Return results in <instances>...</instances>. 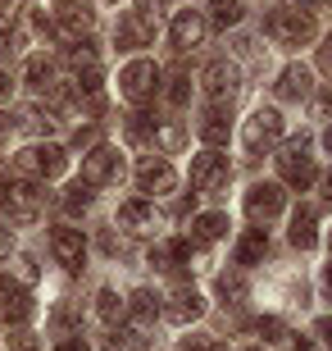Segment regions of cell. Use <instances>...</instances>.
<instances>
[{"mask_svg":"<svg viewBox=\"0 0 332 351\" xmlns=\"http://www.w3.org/2000/svg\"><path fill=\"white\" fill-rule=\"evenodd\" d=\"M218 292H223L228 301H242L246 297V278L242 274H218Z\"/></svg>","mask_w":332,"mask_h":351,"instance_id":"32","label":"cell"},{"mask_svg":"<svg viewBox=\"0 0 332 351\" xmlns=\"http://www.w3.org/2000/svg\"><path fill=\"white\" fill-rule=\"evenodd\" d=\"M209 23H214L218 32H223V27H237L242 23V5H237V0H214V5H209Z\"/></svg>","mask_w":332,"mask_h":351,"instance_id":"24","label":"cell"},{"mask_svg":"<svg viewBox=\"0 0 332 351\" xmlns=\"http://www.w3.org/2000/svg\"><path fill=\"white\" fill-rule=\"evenodd\" d=\"M259 338L264 342H282V319H273V315H268V319H259Z\"/></svg>","mask_w":332,"mask_h":351,"instance_id":"37","label":"cell"},{"mask_svg":"<svg viewBox=\"0 0 332 351\" xmlns=\"http://www.w3.org/2000/svg\"><path fill=\"white\" fill-rule=\"evenodd\" d=\"M309 91H314V78H309L305 64H287L282 69V78H278V96L282 101H305Z\"/></svg>","mask_w":332,"mask_h":351,"instance_id":"19","label":"cell"},{"mask_svg":"<svg viewBox=\"0 0 332 351\" xmlns=\"http://www.w3.org/2000/svg\"><path fill=\"white\" fill-rule=\"evenodd\" d=\"M268 256V233L264 228H251V233L237 242V265H255V261H264Z\"/></svg>","mask_w":332,"mask_h":351,"instance_id":"23","label":"cell"},{"mask_svg":"<svg viewBox=\"0 0 332 351\" xmlns=\"http://www.w3.org/2000/svg\"><path fill=\"white\" fill-rule=\"evenodd\" d=\"M292 351H319V347H314L309 338H301V342H292Z\"/></svg>","mask_w":332,"mask_h":351,"instance_id":"47","label":"cell"},{"mask_svg":"<svg viewBox=\"0 0 332 351\" xmlns=\"http://www.w3.org/2000/svg\"><path fill=\"white\" fill-rule=\"evenodd\" d=\"M55 351H87V342H82V338H68V342H60Z\"/></svg>","mask_w":332,"mask_h":351,"instance_id":"44","label":"cell"},{"mask_svg":"<svg viewBox=\"0 0 332 351\" xmlns=\"http://www.w3.org/2000/svg\"><path fill=\"white\" fill-rule=\"evenodd\" d=\"M32 315V297H27L18 283H10V278H0V319H10V324H18V319H27Z\"/></svg>","mask_w":332,"mask_h":351,"instance_id":"16","label":"cell"},{"mask_svg":"<svg viewBox=\"0 0 332 351\" xmlns=\"http://www.w3.org/2000/svg\"><path fill=\"white\" fill-rule=\"evenodd\" d=\"M137 187L146 196H168L178 187V173H173V165H168L164 156H146L137 165Z\"/></svg>","mask_w":332,"mask_h":351,"instance_id":"7","label":"cell"},{"mask_svg":"<svg viewBox=\"0 0 332 351\" xmlns=\"http://www.w3.org/2000/svg\"><path fill=\"white\" fill-rule=\"evenodd\" d=\"M314 114L332 119V91H319V96H314Z\"/></svg>","mask_w":332,"mask_h":351,"instance_id":"38","label":"cell"},{"mask_svg":"<svg viewBox=\"0 0 332 351\" xmlns=\"http://www.w3.org/2000/svg\"><path fill=\"white\" fill-rule=\"evenodd\" d=\"M228 233V215H201V219H196V237H201V242H218V237Z\"/></svg>","mask_w":332,"mask_h":351,"instance_id":"26","label":"cell"},{"mask_svg":"<svg viewBox=\"0 0 332 351\" xmlns=\"http://www.w3.org/2000/svg\"><path fill=\"white\" fill-rule=\"evenodd\" d=\"M319 5H328V10H332V0H319Z\"/></svg>","mask_w":332,"mask_h":351,"instance_id":"54","label":"cell"},{"mask_svg":"<svg viewBox=\"0 0 332 351\" xmlns=\"http://www.w3.org/2000/svg\"><path fill=\"white\" fill-rule=\"evenodd\" d=\"M5 132H10V114H5V110H0V137H5Z\"/></svg>","mask_w":332,"mask_h":351,"instance_id":"50","label":"cell"},{"mask_svg":"<svg viewBox=\"0 0 332 351\" xmlns=\"http://www.w3.org/2000/svg\"><path fill=\"white\" fill-rule=\"evenodd\" d=\"M192 187L205 196H214L228 187V156H218V151H205V156L192 160Z\"/></svg>","mask_w":332,"mask_h":351,"instance_id":"6","label":"cell"},{"mask_svg":"<svg viewBox=\"0 0 332 351\" xmlns=\"http://www.w3.org/2000/svg\"><path fill=\"white\" fill-rule=\"evenodd\" d=\"M182 351H223V342H218V338H205V333H196V338L182 342Z\"/></svg>","mask_w":332,"mask_h":351,"instance_id":"35","label":"cell"},{"mask_svg":"<svg viewBox=\"0 0 332 351\" xmlns=\"http://www.w3.org/2000/svg\"><path fill=\"white\" fill-rule=\"evenodd\" d=\"M110 5H114V0H110Z\"/></svg>","mask_w":332,"mask_h":351,"instance_id":"55","label":"cell"},{"mask_svg":"<svg viewBox=\"0 0 332 351\" xmlns=\"http://www.w3.org/2000/svg\"><path fill=\"white\" fill-rule=\"evenodd\" d=\"M323 201H328V206H332V173H328V178H323Z\"/></svg>","mask_w":332,"mask_h":351,"instance_id":"48","label":"cell"},{"mask_svg":"<svg viewBox=\"0 0 332 351\" xmlns=\"http://www.w3.org/2000/svg\"><path fill=\"white\" fill-rule=\"evenodd\" d=\"M323 146H328V151H332V128H328V132H323Z\"/></svg>","mask_w":332,"mask_h":351,"instance_id":"52","label":"cell"},{"mask_svg":"<svg viewBox=\"0 0 332 351\" xmlns=\"http://www.w3.org/2000/svg\"><path fill=\"white\" fill-rule=\"evenodd\" d=\"M68 69H73L77 78H101V55L91 41H73L68 46Z\"/></svg>","mask_w":332,"mask_h":351,"instance_id":"20","label":"cell"},{"mask_svg":"<svg viewBox=\"0 0 332 351\" xmlns=\"http://www.w3.org/2000/svg\"><path fill=\"white\" fill-rule=\"evenodd\" d=\"M18 169L41 173V178H60L68 169V156H64V146H27L23 156H18Z\"/></svg>","mask_w":332,"mask_h":351,"instance_id":"9","label":"cell"},{"mask_svg":"<svg viewBox=\"0 0 332 351\" xmlns=\"http://www.w3.org/2000/svg\"><path fill=\"white\" fill-rule=\"evenodd\" d=\"M87 206H91V187H87V182H73L68 196H64V210H68V215H82Z\"/></svg>","mask_w":332,"mask_h":351,"instance_id":"31","label":"cell"},{"mask_svg":"<svg viewBox=\"0 0 332 351\" xmlns=\"http://www.w3.org/2000/svg\"><path fill=\"white\" fill-rule=\"evenodd\" d=\"M201 37H205V19H201L196 10H182L178 19H173V27H168V41H173V51H192Z\"/></svg>","mask_w":332,"mask_h":351,"instance_id":"15","label":"cell"},{"mask_svg":"<svg viewBox=\"0 0 332 351\" xmlns=\"http://www.w3.org/2000/svg\"><path fill=\"white\" fill-rule=\"evenodd\" d=\"M146 132H151V114H141V110H137V114L128 119V137H132V142H141Z\"/></svg>","mask_w":332,"mask_h":351,"instance_id":"36","label":"cell"},{"mask_svg":"<svg viewBox=\"0 0 332 351\" xmlns=\"http://www.w3.org/2000/svg\"><path fill=\"white\" fill-rule=\"evenodd\" d=\"M164 5H168V0H137L141 14H155V10H164Z\"/></svg>","mask_w":332,"mask_h":351,"instance_id":"43","label":"cell"},{"mask_svg":"<svg viewBox=\"0 0 332 351\" xmlns=\"http://www.w3.org/2000/svg\"><path fill=\"white\" fill-rule=\"evenodd\" d=\"M14 51V19H10V10H0V60Z\"/></svg>","mask_w":332,"mask_h":351,"instance_id":"34","label":"cell"},{"mask_svg":"<svg viewBox=\"0 0 332 351\" xmlns=\"http://www.w3.org/2000/svg\"><path fill=\"white\" fill-rule=\"evenodd\" d=\"M10 351H37V338L32 333H18V338H10Z\"/></svg>","mask_w":332,"mask_h":351,"instance_id":"40","label":"cell"},{"mask_svg":"<svg viewBox=\"0 0 332 351\" xmlns=\"http://www.w3.org/2000/svg\"><path fill=\"white\" fill-rule=\"evenodd\" d=\"M296 5H319V0H296Z\"/></svg>","mask_w":332,"mask_h":351,"instance_id":"53","label":"cell"},{"mask_svg":"<svg viewBox=\"0 0 332 351\" xmlns=\"http://www.w3.org/2000/svg\"><path fill=\"white\" fill-rule=\"evenodd\" d=\"M242 142L246 151H268V146H278L282 142V114L278 110H255V114L246 119V132H242Z\"/></svg>","mask_w":332,"mask_h":351,"instance_id":"5","label":"cell"},{"mask_svg":"<svg viewBox=\"0 0 332 351\" xmlns=\"http://www.w3.org/2000/svg\"><path fill=\"white\" fill-rule=\"evenodd\" d=\"M319 242V228H314V210L309 206H301L292 215V247H301V251H309Z\"/></svg>","mask_w":332,"mask_h":351,"instance_id":"22","label":"cell"},{"mask_svg":"<svg viewBox=\"0 0 332 351\" xmlns=\"http://www.w3.org/2000/svg\"><path fill=\"white\" fill-rule=\"evenodd\" d=\"M51 251H55V261L64 265V269H82L87 242H82L77 228H55V233H51Z\"/></svg>","mask_w":332,"mask_h":351,"instance_id":"10","label":"cell"},{"mask_svg":"<svg viewBox=\"0 0 332 351\" xmlns=\"http://www.w3.org/2000/svg\"><path fill=\"white\" fill-rule=\"evenodd\" d=\"M319 338H323V342L332 347V319H319Z\"/></svg>","mask_w":332,"mask_h":351,"instance_id":"46","label":"cell"},{"mask_svg":"<svg viewBox=\"0 0 332 351\" xmlns=\"http://www.w3.org/2000/svg\"><path fill=\"white\" fill-rule=\"evenodd\" d=\"M264 32L278 41V46H301V41L314 37V19L301 14V10H273L264 19Z\"/></svg>","mask_w":332,"mask_h":351,"instance_id":"2","label":"cell"},{"mask_svg":"<svg viewBox=\"0 0 332 351\" xmlns=\"http://www.w3.org/2000/svg\"><path fill=\"white\" fill-rule=\"evenodd\" d=\"M168 301H173V306H164V315L173 319V324H192V319H201V315H205V301H201L196 287H178Z\"/></svg>","mask_w":332,"mask_h":351,"instance_id":"17","label":"cell"},{"mask_svg":"<svg viewBox=\"0 0 332 351\" xmlns=\"http://www.w3.org/2000/svg\"><path fill=\"white\" fill-rule=\"evenodd\" d=\"M159 311H164V306H159V297H155V292H146V287H141V292H132V315H137V324H151Z\"/></svg>","mask_w":332,"mask_h":351,"instance_id":"25","label":"cell"},{"mask_svg":"<svg viewBox=\"0 0 332 351\" xmlns=\"http://www.w3.org/2000/svg\"><path fill=\"white\" fill-rule=\"evenodd\" d=\"M10 96V73H0V101Z\"/></svg>","mask_w":332,"mask_h":351,"instance_id":"49","label":"cell"},{"mask_svg":"<svg viewBox=\"0 0 332 351\" xmlns=\"http://www.w3.org/2000/svg\"><path fill=\"white\" fill-rule=\"evenodd\" d=\"M18 278H23V283H37V265H32V256H18Z\"/></svg>","mask_w":332,"mask_h":351,"instance_id":"39","label":"cell"},{"mask_svg":"<svg viewBox=\"0 0 332 351\" xmlns=\"http://www.w3.org/2000/svg\"><path fill=\"white\" fill-rule=\"evenodd\" d=\"M73 146H96V128H77L73 132Z\"/></svg>","mask_w":332,"mask_h":351,"instance_id":"41","label":"cell"},{"mask_svg":"<svg viewBox=\"0 0 332 351\" xmlns=\"http://www.w3.org/2000/svg\"><path fill=\"white\" fill-rule=\"evenodd\" d=\"M155 87H159V69H155L151 60H132V64L118 73V91H123L132 105H146L155 96Z\"/></svg>","mask_w":332,"mask_h":351,"instance_id":"3","label":"cell"},{"mask_svg":"<svg viewBox=\"0 0 332 351\" xmlns=\"http://www.w3.org/2000/svg\"><path fill=\"white\" fill-rule=\"evenodd\" d=\"M155 41V23H151V14H141L132 10L123 23H118V51H137V46H151Z\"/></svg>","mask_w":332,"mask_h":351,"instance_id":"11","label":"cell"},{"mask_svg":"<svg viewBox=\"0 0 332 351\" xmlns=\"http://www.w3.org/2000/svg\"><path fill=\"white\" fill-rule=\"evenodd\" d=\"M18 128H23V132H32V137H41V132H51V110L41 114L37 105H27L23 114H18Z\"/></svg>","mask_w":332,"mask_h":351,"instance_id":"29","label":"cell"},{"mask_svg":"<svg viewBox=\"0 0 332 351\" xmlns=\"http://www.w3.org/2000/svg\"><path fill=\"white\" fill-rule=\"evenodd\" d=\"M187 96H192V78H187L182 69H173V73H168V87H164V101L168 105H187Z\"/></svg>","mask_w":332,"mask_h":351,"instance_id":"28","label":"cell"},{"mask_svg":"<svg viewBox=\"0 0 332 351\" xmlns=\"http://www.w3.org/2000/svg\"><path fill=\"white\" fill-rule=\"evenodd\" d=\"M246 210H251V219H273L282 210V187L278 182H255L246 196Z\"/></svg>","mask_w":332,"mask_h":351,"instance_id":"14","label":"cell"},{"mask_svg":"<svg viewBox=\"0 0 332 351\" xmlns=\"http://www.w3.org/2000/svg\"><path fill=\"white\" fill-rule=\"evenodd\" d=\"M123 173V160H118L114 146H91V156H82V178L87 187H105V182H118Z\"/></svg>","mask_w":332,"mask_h":351,"instance_id":"4","label":"cell"},{"mask_svg":"<svg viewBox=\"0 0 332 351\" xmlns=\"http://www.w3.org/2000/svg\"><path fill=\"white\" fill-rule=\"evenodd\" d=\"M155 137H159V146H164V151H178V146L187 142V132H182L178 123H159V128H155Z\"/></svg>","mask_w":332,"mask_h":351,"instance_id":"33","label":"cell"},{"mask_svg":"<svg viewBox=\"0 0 332 351\" xmlns=\"http://www.w3.org/2000/svg\"><path fill=\"white\" fill-rule=\"evenodd\" d=\"M41 206H46V192H41L37 182L14 178V182L0 187V210H5L10 219H18V223H32L41 215Z\"/></svg>","mask_w":332,"mask_h":351,"instance_id":"1","label":"cell"},{"mask_svg":"<svg viewBox=\"0 0 332 351\" xmlns=\"http://www.w3.org/2000/svg\"><path fill=\"white\" fill-rule=\"evenodd\" d=\"M237 64H228V60H214V64H205V91L214 96V101H232L237 96Z\"/></svg>","mask_w":332,"mask_h":351,"instance_id":"12","label":"cell"},{"mask_svg":"<svg viewBox=\"0 0 332 351\" xmlns=\"http://www.w3.org/2000/svg\"><path fill=\"white\" fill-rule=\"evenodd\" d=\"M278 173L292 182V187H309V182H314V156H309L305 137H301V142H292L278 156Z\"/></svg>","mask_w":332,"mask_h":351,"instance_id":"8","label":"cell"},{"mask_svg":"<svg viewBox=\"0 0 332 351\" xmlns=\"http://www.w3.org/2000/svg\"><path fill=\"white\" fill-rule=\"evenodd\" d=\"M96 315H101L105 324H118V319H123V297H118V292H110V287H105L101 297H96Z\"/></svg>","mask_w":332,"mask_h":351,"instance_id":"27","label":"cell"},{"mask_svg":"<svg viewBox=\"0 0 332 351\" xmlns=\"http://www.w3.org/2000/svg\"><path fill=\"white\" fill-rule=\"evenodd\" d=\"M228 132H232L228 110H223V105H209V110H205V119H201V137L209 146H223V142H228Z\"/></svg>","mask_w":332,"mask_h":351,"instance_id":"21","label":"cell"},{"mask_svg":"<svg viewBox=\"0 0 332 351\" xmlns=\"http://www.w3.org/2000/svg\"><path fill=\"white\" fill-rule=\"evenodd\" d=\"M10 247H14V237H10V228H5V223H0V261H5V256H10Z\"/></svg>","mask_w":332,"mask_h":351,"instance_id":"42","label":"cell"},{"mask_svg":"<svg viewBox=\"0 0 332 351\" xmlns=\"http://www.w3.org/2000/svg\"><path fill=\"white\" fill-rule=\"evenodd\" d=\"M323 283H328V287H332V265H328V269H323Z\"/></svg>","mask_w":332,"mask_h":351,"instance_id":"51","label":"cell"},{"mask_svg":"<svg viewBox=\"0 0 332 351\" xmlns=\"http://www.w3.org/2000/svg\"><path fill=\"white\" fill-rule=\"evenodd\" d=\"M51 78H55L51 60H46V55H32V60H27V82H32V87H51Z\"/></svg>","mask_w":332,"mask_h":351,"instance_id":"30","label":"cell"},{"mask_svg":"<svg viewBox=\"0 0 332 351\" xmlns=\"http://www.w3.org/2000/svg\"><path fill=\"white\" fill-rule=\"evenodd\" d=\"M319 64H323V69H328V73H332V37H328V46H323V51H319Z\"/></svg>","mask_w":332,"mask_h":351,"instance_id":"45","label":"cell"},{"mask_svg":"<svg viewBox=\"0 0 332 351\" xmlns=\"http://www.w3.org/2000/svg\"><path fill=\"white\" fill-rule=\"evenodd\" d=\"M118 228H128V233H155V206L146 196H132L118 206Z\"/></svg>","mask_w":332,"mask_h":351,"instance_id":"13","label":"cell"},{"mask_svg":"<svg viewBox=\"0 0 332 351\" xmlns=\"http://www.w3.org/2000/svg\"><path fill=\"white\" fill-rule=\"evenodd\" d=\"M192 261V242L187 237H173V242H159V247H151V265L155 269H182V265Z\"/></svg>","mask_w":332,"mask_h":351,"instance_id":"18","label":"cell"}]
</instances>
